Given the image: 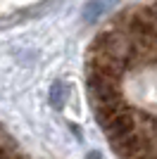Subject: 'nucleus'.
<instances>
[{
  "instance_id": "f257e3e1",
  "label": "nucleus",
  "mask_w": 157,
  "mask_h": 159,
  "mask_svg": "<svg viewBox=\"0 0 157 159\" xmlns=\"http://www.w3.org/2000/svg\"><path fill=\"white\" fill-rule=\"evenodd\" d=\"M112 2H114V0H91V2L86 5V12H83L86 21H95L100 14L107 12V7H110Z\"/></svg>"
},
{
  "instance_id": "f03ea898",
  "label": "nucleus",
  "mask_w": 157,
  "mask_h": 159,
  "mask_svg": "<svg viewBox=\"0 0 157 159\" xmlns=\"http://www.w3.org/2000/svg\"><path fill=\"white\" fill-rule=\"evenodd\" d=\"M64 100H67V88L64 83H55V86L50 88V102L55 107H62L64 105Z\"/></svg>"
}]
</instances>
